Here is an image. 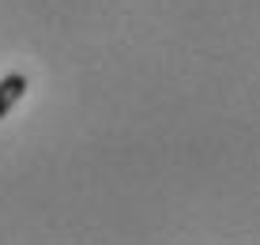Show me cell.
<instances>
[{
  "label": "cell",
  "mask_w": 260,
  "mask_h": 245,
  "mask_svg": "<svg viewBox=\"0 0 260 245\" xmlns=\"http://www.w3.org/2000/svg\"><path fill=\"white\" fill-rule=\"evenodd\" d=\"M23 90H26V76H19V72L0 79V117H8V110L23 98Z\"/></svg>",
  "instance_id": "obj_1"
}]
</instances>
